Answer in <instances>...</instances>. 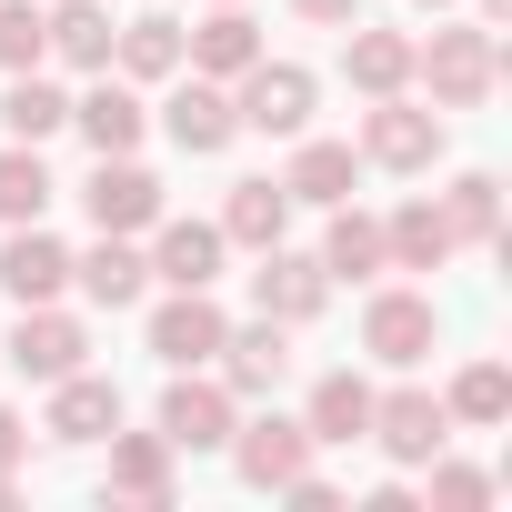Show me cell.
Masks as SVG:
<instances>
[{"label":"cell","mask_w":512,"mask_h":512,"mask_svg":"<svg viewBox=\"0 0 512 512\" xmlns=\"http://www.w3.org/2000/svg\"><path fill=\"white\" fill-rule=\"evenodd\" d=\"M452 251H462V241H452V221H442L432 191H412V201L382 221V262H392V272H442Z\"/></svg>","instance_id":"9a60e30c"},{"label":"cell","mask_w":512,"mask_h":512,"mask_svg":"<svg viewBox=\"0 0 512 512\" xmlns=\"http://www.w3.org/2000/svg\"><path fill=\"white\" fill-rule=\"evenodd\" d=\"M422 11H452V0H422Z\"/></svg>","instance_id":"8d00e7d4"},{"label":"cell","mask_w":512,"mask_h":512,"mask_svg":"<svg viewBox=\"0 0 512 512\" xmlns=\"http://www.w3.org/2000/svg\"><path fill=\"white\" fill-rule=\"evenodd\" d=\"M312 262H322L332 282H382V272H392V262H382V221L352 211V201H332V231H322Z\"/></svg>","instance_id":"603a6c76"},{"label":"cell","mask_w":512,"mask_h":512,"mask_svg":"<svg viewBox=\"0 0 512 512\" xmlns=\"http://www.w3.org/2000/svg\"><path fill=\"white\" fill-rule=\"evenodd\" d=\"M61 201V181H51V161H41V141H11V151H0V221H41Z\"/></svg>","instance_id":"4316f807"},{"label":"cell","mask_w":512,"mask_h":512,"mask_svg":"<svg viewBox=\"0 0 512 512\" xmlns=\"http://www.w3.org/2000/svg\"><path fill=\"white\" fill-rule=\"evenodd\" d=\"M0 292H11V302H61V292H71V251H61L41 221H21L11 251H0Z\"/></svg>","instance_id":"e0dca14e"},{"label":"cell","mask_w":512,"mask_h":512,"mask_svg":"<svg viewBox=\"0 0 512 512\" xmlns=\"http://www.w3.org/2000/svg\"><path fill=\"white\" fill-rule=\"evenodd\" d=\"M231 121L262 131V141H302V131H312V71L262 51V61L241 71V91H231Z\"/></svg>","instance_id":"7a4b0ae2"},{"label":"cell","mask_w":512,"mask_h":512,"mask_svg":"<svg viewBox=\"0 0 512 512\" xmlns=\"http://www.w3.org/2000/svg\"><path fill=\"white\" fill-rule=\"evenodd\" d=\"M352 181H362V151H352V141H292V171H282L292 201L332 211V201H352Z\"/></svg>","instance_id":"7402d4cb"},{"label":"cell","mask_w":512,"mask_h":512,"mask_svg":"<svg viewBox=\"0 0 512 512\" xmlns=\"http://www.w3.org/2000/svg\"><path fill=\"white\" fill-rule=\"evenodd\" d=\"M71 282L101 302V312H131L141 292H151V262H141V251H131V231H101L91 251H81V262H71Z\"/></svg>","instance_id":"d6986e66"},{"label":"cell","mask_w":512,"mask_h":512,"mask_svg":"<svg viewBox=\"0 0 512 512\" xmlns=\"http://www.w3.org/2000/svg\"><path fill=\"white\" fill-rule=\"evenodd\" d=\"M51 21V51L71 61V71H111V11H101V0H61V11H41Z\"/></svg>","instance_id":"83f0119b"},{"label":"cell","mask_w":512,"mask_h":512,"mask_svg":"<svg viewBox=\"0 0 512 512\" xmlns=\"http://www.w3.org/2000/svg\"><path fill=\"white\" fill-rule=\"evenodd\" d=\"M292 11L322 21V31H352V21H362V0H292Z\"/></svg>","instance_id":"e575fe53"},{"label":"cell","mask_w":512,"mask_h":512,"mask_svg":"<svg viewBox=\"0 0 512 512\" xmlns=\"http://www.w3.org/2000/svg\"><path fill=\"white\" fill-rule=\"evenodd\" d=\"M422 472H432V502H442V512H482V502H492V472H472V462H442V452H432Z\"/></svg>","instance_id":"836d02e7"},{"label":"cell","mask_w":512,"mask_h":512,"mask_svg":"<svg viewBox=\"0 0 512 512\" xmlns=\"http://www.w3.org/2000/svg\"><path fill=\"white\" fill-rule=\"evenodd\" d=\"M181 61H191L201 81H241L251 61H262V31L241 21V0H211V21H201V31H181Z\"/></svg>","instance_id":"2e32d148"},{"label":"cell","mask_w":512,"mask_h":512,"mask_svg":"<svg viewBox=\"0 0 512 512\" xmlns=\"http://www.w3.org/2000/svg\"><path fill=\"white\" fill-rule=\"evenodd\" d=\"M171 452H221L231 442V392L221 382H201V372H171V392H161V422H151Z\"/></svg>","instance_id":"9c48e42d"},{"label":"cell","mask_w":512,"mask_h":512,"mask_svg":"<svg viewBox=\"0 0 512 512\" xmlns=\"http://www.w3.org/2000/svg\"><path fill=\"white\" fill-rule=\"evenodd\" d=\"M81 322L71 312H51V302H21V322H11V372H31V382H61V372H81Z\"/></svg>","instance_id":"4fadbf2b"},{"label":"cell","mask_w":512,"mask_h":512,"mask_svg":"<svg viewBox=\"0 0 512 512\" xmlns=\"http://www.w3.org/2000/svg\"><path fill=\"white\" fill-rule=\"evenodd\" d=\"M21 462H31V422H21V412H0V472H21Z\"/></svg>","instance_id":"d590c367"},{"label":"cell","mask_w":512,"mask_h":512,"mask_svg":"<svg viewBox=\"0 0 512 512\" xmlns=\"http://www.w3.org/2000/svg\"><path fill=\"white\" fill-rule=\"evenodd\" d=\"M251 262H262V272H251V302H262V322H312L322 302H332V272L312 262V251H251Z\"/></svg>","instance_id":"ba28073f"},{"label":"cell","mask_w":512,"mask_h":512,"mask_svg":"<svg viewBox=\"0 0 512 512\" xmlns=\"http://www.w3.org/2000/svg\"><path fill=\"white\" fill-rule=\"evenodd\" d=\"M111 61H121L131 81H171V71H181V21H171V11L121 21V31H111Z\"/></svg>","instance_id":"484cf974"},{"label":"cell","mask_w":512,"mask_h":512,"mask_svg":"<svg viewBox=\"0 0 512 512\" xmlns=\"http://www.w3.org/2000/svg\"><path fill=\"white\" fill-rule=\"evenodd\" d=\"M342 71H352V91H372V101H382V91H402V81H412V41H402V31H362V21H352Z\"/></svg>","instance_id":"f1b7e54d"},{"label":"cell","mask_w":512,"mask_h":512,"mask_svg":"<svg viewBox=\"0 0 512 512\" xmlns=\"http://www.w3.org/2000/svg\"><path fill=\"white\" fill-rule=\"evenodd\" d=\"M221 221H161V251H151V282H171V292H211L221 282Z\"/></svg>","instance_id":"ac0fdd59"},{"label":"cell","mask_w":512,"mask_h":512,"mask_svg":"<svg viewBox=\"0 0 512 512\" xmlns=\"http://www.w3.org/2000/svg\"><path fill=\"white\" fill-rule=\"evenodd\" d=\"M362 442H382L402 472H422V462L452 442V412H442L422 382H402V392H372V432H362Z\"/></svg>","instance_id":"3957f363"},{"label":"cell","mask_w":512,"mask_h":512,"mask_svg":"<svg viewBox=\"0 0 512 512\" xmlns=\"http://www.w3.org/2000/svg\"><path fill=\"white\" fill-rule=\"evenodd\" d=\"M81 211H91V231H151L161 221V181L131 151H101V171L81 181Z\"/></svg>","instance_id":"8992f818"},{"label":"cell","mask_w":512,"mask_h":512,"mask_svg":"<svg viewBox=\"0 0 512 512\" xmlns=\"http://www.w3.org/2000/svg\"><path fill=\"white\" fill-rule=\"evenodd\" d=\"M452 422H472V432H492V422H512V372L502 362H472L462 382H452V402H442Z\"/></svg>","instance_id":"1f68e13d"},{"label":"cell","mask_w":512,"mask_h":512,"mask_svg":"<svg viewBox=\"0 0 512 512\" xmlns=\"http://www.w3.org/2000/svg\"><path fill=\"white\" fill-rule=\"evenodd\" d=\"M61 121H71V101L41 71H11V91H0V131H11V141H51Z\"/></svg>","instance_id":"f546056e"},{"label":"cell","mask_w":512,"mask_h":512,"mask_svg":"<svg viewBox=\"0 0 512 512\" xmlns=\"http://www.w3.org/2000/svg\"><path fill=\"white\" fill-rule=\"evenodd\" d=\"M221 332H231V322H221L211 292H171V302L151 312V352H161L171 372H201V362L221 352Z\"/></svg>","instance_id":"7c38bea8"},{"label":"cell","mask_w":512,"mask_h":512,"mask_svg":"<svg viewBox=\"0 0 512 512\" xmlns=\"http://www.w3.org/2000/svg\"><path fill=\"white\" fill-rule=\"evenodd\" d=\"M71 121H81L91 151H141V131H151V111H141L131 81H91V91L71 101Z\"/></svg>","instance_id":"44dd1931"},{"label":"cell","mask_w":512,"mask_h":512,"mask_svg":"<svg viewBox=\"0 0 512 512\" xmlns=\"http://www.w3.org/2000/svg\"><path fill=\"white\" fill-rule=\"evenodd\" d=\"M171 442L161 432H111V492L121 502H171Z\"/></svg>","instance_id":"d4e9b609"},{"label":"cell","mask_w":512,"mask_h":512,"mask_svg":"<svg viewBox=\"0 0 512 512\" xmlns=\"http://www.w3.org/2000/svg\"><path fill=\"white\" fill-rule=\"evenodd\" d=\"M51 61V21L31 0H0V71H41Z\"/></svg>","instance_id":"d6a6232c"},{"label":"cell","mask_w":512,"mask_h":512,"mask_svg":"<svg viewBox=\"0 0 512 512\" xmlns=\"http://www.w3.org/2000/svg\"><path fill=\"white\" fill-rule=\"evenodd\" d=\"M412 81L432 91V111H482V101H492V81H502V51H492V31H482V21H452V31L412 41Z\"/></svg>","instance_id":"6da1fadb"},{"label":"cell","mask_w":512,"mask_h":512,"mask_svg":"<svg viewBox=\"0 0 512 512\" xmlns=\"http://www.w3.org/2000/svg\"><path fill=\"white\" fill-rule=\"evenodd\" d=\"M302 432H312V452H322V442L352 452V442L372 432V382H362V372H322L312 402H302Z\"/></svg>","instance_id":"ffe728a7"},{"label":"cell","mask_w":512,"mask_h":512,"mask_svg":"<svg viewBox=\"0 0 512 512\" xmlns=\"http://www.w3.org/2000/svg\"><path fill=\"white\" fill-rule=\"evenodd\" d=\"M161 131H171L191 161H211V151H231V141H241V121H231V91H221V81H201V71H191V81H171V101H161Z\"/></svg>","instance_id":"30bf717a"},{"label":"cell","mask_w":512,"mask_h":512,"mask_svg":"<svg viewBox=\"0 0 512 512\" xmlns=\"http://www.w3.org/2000/svg\"><path fill=\"white\" fill-rule=\"evenodd\" d=\"M41 432H51V442H111V432H121V382H101V372H61Z\"/></svg>","instance_id":"5bb4252c"},{"label":"cell","mask_w":512,"mask_h":512,"mask_svg":"<svg viewBox=\"0 0 512 512\" xmlns=\"http://www.w3.org/2000/svg\"><path fill=\"white\" fill-rule=\"evenodd\" d=\"M231 462H241V482H251V492H282L292 472H312V432H302V422H282V412H262L251 432L231 422Z\"/></svg>","instance_id":"8fae6325"},{"label":"cell","mask_w":512,"mask_h":512,"mask_svg":"<svg viewBox=\"0 0 512 512\" xmlns=\"http://www.w3.org/2000/svg\"><path fill=\"white\" fill-rule=\"evenodd\" d=\"M221 392L231 402H272L292 382V322H251V332H221Z\"/></svg>","instance_id":"5b68a950"},{"label":"cell","mask_w":512,"mask_h":512,"mask_svg":"<svg viewBox=\"0 0 512 512\" xmlns=\"http://www.w3.org/2000/svg\"><path fill=\"white\" fill-rule=\"evenodd\" d=\"M432 342H442V312H432V292H372V312H362V352H372V362L412 372Z\"/></svg>","instance_id":"52a82bcc"},{"label":"cell","mask_w":512,"mask_h":512,"mask_svg":"<svg viewBox=\"0 0 512 512\" xmlns=\"http://www.w3.org/2000/svg\"><path fill=\"white\" fill-rule=\"evenodd\" d=\"M362 161H382V171H432V161H442V111L382 91L372 121H362Z\"/></svg>","instance_id":"277c9868"},{"label":"cell","mask_w":512,"mask_h":512,"mask_svg":"<svg viewBox=\"0 0 512 512\" xmlns=\"http://www.w3.org/2000/svg\"><path fill=\"white\" fill-rule=\"evenodd\" d=\"M442 221H452V241H502V181L492 171H462L442 191Z\"/></svg>","instance_id":"4dcf8cb0"},{"label":"cell","mask_w":512,"mask_h":512,"mask_svg":"<svg viewBox=\"0 0 512 512\" xmlns=\"http://www.w3.org/2000/svg\"><path fill=\"white\" fill-rule=\"evenodd\" d=\"M282 231H292V191H282V181H231V201H221V241L272 251Z\"/></svg>","instance_id":"cb8c5ba5"}]
</instances>
